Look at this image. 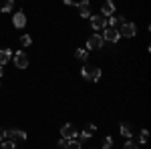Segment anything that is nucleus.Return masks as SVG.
<instances>
[{
  "label": "nucleus",
  "instance_id": "nucleus-12",
  "mask_svg": "<svg viewBox=\"0 0 151 149\" xmlns=\"http://www.w3.org/2000/svg\"><path fill=\"white\" fill-rule=\"evenodd\" d=\"M123 22H127L123 16H115V14H113V16H109V20H107V26H109V28H119V26H121Z\"/></svg>",
  "mask_w": 151,
  "mask_h": 149
},
{
  "label": "nucleus",
  "instance_id": "nucleus-20",
  "mask_svg": "<svg viewBox=\"0 0 151 149\" xmlns=\"http://www.w3.org/2000/svg\"><path fill=\"white\" fill-rule=\"evenodd\" d=\"M113 147V139L111 137H105L103 139V149H111Z\"/></svg>",
  "mask_w": 151,
  "mask_h": 149
},
{
  "label": "nucleus",
  "instance_id": "nucleus-10",
  "mask_svg": "<svg viewBox=\"0 0 151 149\" xmlns=\"http://www.w3.org/2000/svg\"><path fill=\"white\" fill-rule=\"evenodd\" d=\"M101 14H103L105 18H107V16H113V14H115V2H113V0L103 2V6H101Z\"/></svg>",
  "mask_w": 151,
  "mask_h": 149
},
{
  "label": "nucleus",
  "instance_id": "nucleus-13",
  "mask_svg": "<svg viewBox=\"0 0 151 149\" xmlns=\"http://www.w3.org/2000/svg\"><path fill=\"white\" fill-rule=\"evenodd\" d=\"M119 131H121V135H123V137H127V139L133 137V127H131V123H121Z\"/></svg>",
  "mask_w": 151,
  "mask_h": 149
},
{
  "label": "nucleus",
  "instance_id": "nucleus-21",
  "mask_svg": "<svg viewBox=\"0 0 151 149\" xmlns=\"http://www.w3.org/2000/svg\"><path fill=\"white\" fill-rule=\"evenodd\" d=\"M147 139H149V131H147V129H143V131H141V139H139V143H147Z\"/></svg>",
  "mask_w": 151,
  "mask_h": 149
},
{
  "label": "nucleus",
  "instance_id": "nucleus-26",
  "mask_svg": "<svg viewBox=\"0 0 151 149\" xmlns=\"http://www.w3.org/2000/svg\"><path fill=\"white\" fill-rule=\"evenodd\" d=\"M65 4H73V0H65Z\"/></svg>",
  "mask_w": 151,
  "mask_h": 149
},
{
  "label": "nucleus",
  "instance_id": "nucleus-4",
  "mask_svg": "<svg viewBox=\"0 0 151 149\" xmlns=\"http://www.w3.org/2000/svg\"><path fill=\"white\" fill-rule=\"evenodd\" d=\"M105 40L101 35H93L89 40H87V50H99V48H103Z\"/></svg>",
  "mask_w": 151,
  "mask_h": 149
},
{
  "label": "nucleus",
  "instance_id": "nucleus-24",
  "mask_svg": "<svg viewBox=\"0 0 151 149\" xmlns=\"http://www.w3.org/2000/svg\"><path fill=\"white\" fill-rule=\"evenodd\" d=\"M4 139H6V129L0 127V141H4Z\"/></svg>",
  "mask_w": 151,
  "mask_h": 149
},
{
  "label": "nucleus",
  "instance_id": "nucleus-11",
  "mask_svg": "<svg viewBox=\"0 0 151 149\" xmlns=\"http://www.w3.org/2000/svg\"><path fill=\"white\" fill-rule=\"evenodd\" d=\"M12 24H14V28L26 26V14H24V12H16V14L12 16Z\"/></svg>",
  "mask_w": 151,
  "mask_h": 149
},
{
  "label": "nucleus",
  "instance_id": "nucleus-18",
  "mask_svg": "<svg viewBox=\"0 0 151 149\" xmlns=\"http://www.w3.org/2000/svg\"><path fill=\"white\" fill-rule=\"evenodd\" d=\"M20 45H22V46H28V45H32V38H30L28 35L20 36Z\"/></svg>",
  "mask_w": 151,
  "mask_h": 149
},
{
  "label": "nucleus",
  "instance_id": "nucleus-3",
  "mask_svg": "<svg viewBox=\"0 0 151 149\" xmlns=\"http://www.w3.org/2000/svg\"><path fill=\"white\" fill-rule=\"evenodd\" d=\"M89 18H91V28L93 30H101V28L107 26V18H105L103 14H91Z\"/></svg>",
  "mask_w": 151,
  "mask_h": 149
},
{
  "label": "nucleus",
  "instance_id": "nucleus-6",
  "mask_svg": "<svg viewBox=\"0 0 151 149\" xmlns=\"http://www.w3.org/2000/svg\"><path fill=\"white\" fill-rule=\"evenodd\" d=\"M12 57H14V65H16L18 69H26V67H28V57H26V53L18 50V53H12Z\"/></svg>",
  "mask_w": 151,
  "mask_h": 149
},
{
  "label": "nucleus",
  "instance_id": "nucleus-1",
  "mask_svg": "<svg viewBox=\"0 0 151 149\" xmlns=\"http://www.w3.org/2000/svg\"><path fill=\"white\" fill-rule=\"evenodd\" d=\"M81 73H83V79H85V81H91V83H97V81L101 79V69H99V67L85 65Z\"/></svg>",
  "mask_w": 151,
  "mask_h": 149
},
{
  "label": "nucleus",
  "instance_id": "nucleus-15",
  "mask_svg": "<svg viewBox=\"0 0 151 149\" xmlns=\"http://www.w3.org/2000/svg\"><path fill=\"white\" fill-rule=\"evenodd\" d=\"M75 58H79V60H87L89 58V53H87V48H79V50H75Z\"/></svg>",
  "mask_w": 151,
  "mask_h": 149
},
{
  "label": "nucleus",
  "instance_id": "nucleus-25",
  "mask_svg": "<svg viewBox=\"0 0 151 149\" xmlns=\"http://www.w3.org/2000/svg\"><path fill=\"white\" fill-rule=\"evenodd\" d=\"M2 75H4V71H2V65H0V77H2Z\"/></svg>",
  "mask_w": 151,
  "mask_h": 149
},
{
  "label": "nucleus",
  "instance_id": "nucleus-19",
  "mask_svg": "<svg viewBox=\"0 0 151 149\" xmlns=\"http://www.w3.org/2000/svg\"><path fill=\"white\" fill-rule=\"evenodd\" d=\"M67 149H81V143H79L77 139H70L69 145H67Z\"/></svg>",
  "mask_w": 151,
  "mask_h": 149
},
{
  "label": "nucleus",
  "instance_id": "nucleus-16",
  "mask_svg": "<svg viewBox=\"0 0 151 149\" xmlns=\"http://www.w3.org/2000/svg\"><path fill=\"white\" fill-rule=\"evenodd\" d=\"M12 6H14V0H4V4H2V12H10Z\"/></svg>",
  "mask_w": 151,
  "mask_h": 149
},
{
  "label": "nucleus",
  "instance_id": "nucleus-9",
  "mask_svg": "<svg viewBox=\"0 0 151 149\" xmlns=\"http://www.w3.org/2000/svg\"><path fill=\"white\" fill-rule=\"evenodd\" d=\"M77 8H79L83 18H89V16H91V2H89V0H81V2L77 4Z\"/></svg>",
  "mask_w": 151,
  "mask_h": 149
},
{
  "label": "nucleus",
  "instance_id": "nucleus-2",
  "mask_svg": "<svg viewBox=\"0 0 151 149\" xmlns=\"http://www.w3.org/2000/svg\"><path fill=\"white\" fill-rule=\"evenodd\" d=\"M117 30H119V36H125V38H131V36H135V32H137V28H135L133 22H123Z\"/></svg>",
  "mask_w": 151,
  "mask_h": 149
},
{
  "label": "nucleus",
  "instance_id": "nucleus-7",
  "mask_svg": "<svg viewBox=\"0 0 151 149\" xmlns=\"http://www.w3.org/2000/svg\"><path fill=\"white\" fill-rule=\"evenodd\" d=\"M6 139H10V141H24L26 139V131L22 129H12V131H6Z\"/></svg>",
  "mask_w": 151,
  "mask_h": 149
},
{
  "label": "nucleus",
  "instance_id": "nucleus-14",
  "mask_svg": "<svg viewBox=\"0 0 151 149\" xmlns=\"http://www.w3.org/2000/svg\"><path fill=\"white\" fill-rule=\"evenodd\" d=\"M12 58V50L10 48H0V65H6Z\"/></svg>",
  "mask_w": 151,
  "mask_h": 149
},
{
  "label": "nucleus",
  "instance_id": "nucleus-22",
  "mask_svg": "<svg viewBox=\"0 0 151 149\" xmlns=\"http://www.w3.org/2000/svg\"><path fill=\"white\" fill-rule=\"evenodd\" d=\"M69 141H70V139L60 137V139H58V147H67V145H69Z\"/></svg>",
  "mask_w": 151,
  "mask_h": 149
},
{
  "label": "nucleus",
  "instance_id": "nucleus-5",
  "mask_svg": "<svg viewBox=\"0 0 151 149\" xmlns=\"http://www.w3.org/2000/svg\"><path fill=\"white\" fill-rule=\"evenodd\" d=\"M121 36H119V30L117 28H109V26H105V32H103V40L105 42H117Z\"/></svg>",
  "mask_w": 151,
  "mask_h": 149
},
{
  "label": "nucleus",
  "instance_id": "nucleus-23",
  "mask_svg": "<svg viewBox=\"0 0 151 149\" xmlns=\"http://www.w3.org/2000/svg\"><path fill=\"white\" fill-rule=\"evenodd\" d=\"M123 149H139V147H137V143H133V141H127Z\"/></svg>",
  "mask_w": 151,
  "mask_h": 149
},
{
  "label": "nucleus",
  "instance_id": "nucleus-17",
  "mask_svg": "<svg viewBox=\"0 0 151 149\" xmlns=\"http://www.w3.org/2000/svg\"><path fill=\"white\" fill-rule=\"evenodd\" d=\"M0 149H16V143L10 141V139H8V141H2V147Z\"/></svg>",
  "mask_w": 151,
  "mask_h": 149
},
{
  "label": "nucleus",
  "instance_id": "nucleus-8",
  "mask_svg": "<svg viewBox=\"0 0 151 149\" xmlns=\"http://www.w3.org/2000/svg\"><path fill=\"white\" fill-rule=\"evenodd\" d=\"M75 135H77V129H75V125L67 123V125L60 127V137H65V139H75Z\"/></svg>",
  "mask_w": 151,
  "mask_h": 149
}]
</instances>
